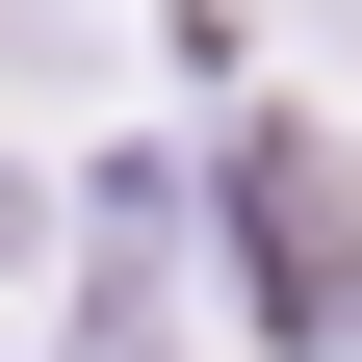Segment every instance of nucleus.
Masks as SVG:
<instances>
[{
    "label": "nucleus",
    "instance_id": "nucleus-1",
    "mask_svg": "<svg viewBox=\"0 0 362 362\" xmlns=\"http://www.w3.org/2000/svg\"><path fill=\"white\" fill-rule=\"evenodd\" d=\"M233 285H259V337H362V156L337 129H233Z\"/></svg>",
    "mask_w": 362,
    "mask_h": 362
},
{
    "label": "nucleus",
    "instance_id": "nucleus-2",
    "mask_svg": "<svg viewBox=\"0 0 362 362\" xmlns=\"http://www.w3.org/2000/svg\"><path fill=\"white\" fill-rule=\"evenodd\" d=\"M0 259H26V156H0Z\"/></svg>",
    "mask_w": 362,
    "mask_h": 362
}]
</instances>
